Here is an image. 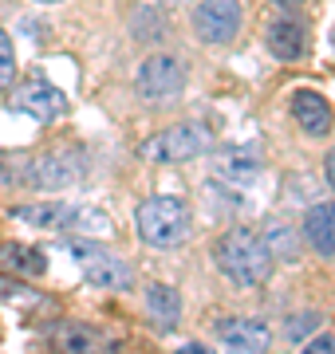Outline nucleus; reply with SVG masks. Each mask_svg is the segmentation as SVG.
<instances>
[{"mask_svg":"<svg viewBox=\"0 0 335 354\" xmlns=\"http://www.w3.org/2000/svg\"><path fill=\"white\" fill-rule=\"evenodd\" d=\"M83 174H87V153L75 150V146L36 153V158H24V153H4L0 158V181L4 185H32V189L44 193L67 189Z\"/></svg>","mask_w":335,"mask_h":354,"instance_id":"f257e3e1","label":"nucleus"},{"mask_svg":"<svg viewBox=\"0 0 335 354\" xmlns=\"http://www.w3.org/2000/svg\"><path fill=\"white\" fill-rule=\"evenodd\" d=\"M213 260L217 268L225 272L229 283L237 288H260V283H269L272 276V256L264 248L257 232H248V228H229L217 244H213Z\"/></svg>","mask_w":335,"mask_h":354,"instance_id":"f03ea898","label":"nucleus"},{"mask_svg":"<svg viewBox=\"0 0 335 354\" xmlns=\"http://www.w3.org/2000/svg\"><path fill=\"white\" fill-rule=\"evenodd\" d=\"M134 225H138V236L142 244H150L158 252H170L185 241L190 232V213L178 197H150V201L138 205L134 213Z\"/></svg>","mask_w":335,"mask_h":354,"instance_id":"7ed1b4c3","label":"nucleus"},{"mask_svg":"<svg viewBox=\"0 0 335 354\" xmlns=\"http://www.w3.org/2000/svg\"><path fill=\"white\" fill-rule=\"evenodd\" d=\"M213 150V134L197 122H178V127H166L150 134L142 142V158L158 165H174V162H194L201 153Z\"/></svg>","mask_w":335,"mask_h":354,"instance_id":"20e7f679","label":"nucleus"},{"mask_svg":"<svg viewBox=\"0 0 335 354\" xmlns=\"http://www.w3.org/2000/svg\"><path fill=\"white\" fill-rule=\"evenodd\" d=\"M190 83V64L174 55V51H154V55H146L138 67V75H134V91H138V99L146 102H170L178 99L181 91Z\"/></svg>","mask_w":335,"mask_h":354,"instance_id":"39448f33","label":"nucleus"},{"mask_svg":"<svg viewBox=\"0 0 335 354\" xmlns=\"http://www.w3.org/2000/svg\"><path fill=\"white\" fill-rule=\"evenodd\" d=\"M241 20H245V12L237 0H197V8L190 12L194 36L209 48H229L241 36Z\"/></svg>","mask_w":335,"mask_h":354,"instance_id":"423d86ee","label":"nucleus"},{"mask_svg":"<svg viewBox=\"0 0 335 354\" xmlns=\"http://www.w3.org/2000/svg\"><path fill=\"white\" fill-rule=\"evenodd\" d=\"M71 256H75V264L83 268V279L95 283V288H111V291H127L134 283V272H130L127 260H118L111 256L107 248L99 244H71Z\"/></svg>","mask_w":335,"mask_h":354,"instance_id":"0eeeda50","label":"nucleus"},{"mask_svg":"<svg viewBox=\"0 0 335 354\" xmlns=\"http://www.w3.org/2000/svg\"><path fill=\"white\" fill-rule=\"evenodd\" d=\"M8 106H12L16 114H28L32 122H60L67 114V95L60 87H52V83H44V79H28V83H20V87L8 95Z\"/></svg>","mask_w":335,"mask_h":354,"instance_id":"6e6552de","label":"nucleus"},{"mask_svg":"<svg viewBox=\"0 0 335 354\" xmlns=\"http://www.w3.org/2000/svg\"><path fill=\"white\" fill-rule=\"evenodd\" d=\"M308 24L300 16H276L269 28H264V48L272 51V59L280 64H300L308 55Z\"/></svg>","mask_w":335,"mask_h":354,"instance_id":"1a4fd4ad","label":"nucleus"},{"mask_svg":"<svg viewBox=\"0 0 335 354\" xmlns=\"http://www.w3.org/2000/svg\"><path fill=\"white\" fill-rule=\"evenodd\" d=\"M217 339L229 354H264L272 346V330L260 319H221Z\"/></svg>","mask_w":335,"mask_h":354,"instance_id":"9d476101","label":"nucleus"},{"mask_svg":"<svg viewBox=\"0 0 335 354\" xmlns=\"http://www.w3.org/2000/svg\"><path fill=\"white\" fill-rule=\"evenodd\" d=\"M260 150L257 146H229V150L217 153L213 162V177L225 181V185H237V189H248L260 174Z\"/></svg>","mask_w":335,"mask_h":354,"instance_id":"9b49d317","label":"nucleus"},{"mask_svg":"<svg viewBox=\"0 0 335 354\" xmlns=\"http://www.w3.org/2000/svg\"><path fill=\"white\" fill-rule=\"evenodd\" d=\"M288 111H292V118H296V127L304 130V134H311V138H323V134L332 130V122H335L332 102L311 87H300L296 95H292V102H288Z\"/></svg>","mask_w":335,"mask_h":354,"instance_id":"f8f14e48","label":"nucleus"},{"mask_svg":"<svg viewBox=\"0 0 335 354\" xmlns=\"http://www.w3.org/2000/svg\"><path fill=\"white\" fill-rule=\"evenodd\" d=\"M52 339L60 346V354H118L115 342L107 339L103 330L87 327V323H60L52 330Z\"/></svg>","mask_w":335,"mask_h":354,"instance_id":"ddd939ff","label":"nucleus"},{"mask_svg":"<svg viewBox=\"0 0 335 354\" xmlns=\"http://www.w3.org/2000/svg\"><path fill=\"white\" fill-rule=\"evenodd\" d=\"M12 216H16V221H24V225H32V228L60 232V228L75 225L79 209H75V205H64V201H36V205H16Z\"/></svg>","mask_w":335,"mask_h":354,"instance_id":"4468645a","label":"nucleus"},{"mask_svg":"<svg viewBox=\"0 0 335 354\" xmlns=\"http://www.w3.org/2000/svg\"><path fill=\"white\" fill-rule=\"evenodd\" d=\"M304 241L320 256H335V201L311 205L304 216Z\"/></svg>","mask_w":335,"mask_h":354,"instance_id":"2eb2a0df","label":"nucleus"},{"mask_svg":"<svg viewBox=\"0 0 335 354\" xmlns=\"http://www.w3.org/2000/svg\"><path fill=\"white\" fill-rule=\"evenodd\" d=\"M146 315L154 319L158 327H174L181 319V295L170 283H150L146 288Z\"/></svg>","mask_w":335,"mask_h":354,"instance_id":"dca6fc26","label":"nucleus"},{"mask_svg":"<svg viewBox=\"0 0 335 354\" xmlns=\"http://www.w3.org/2000/svg\"><path fill=\"white\" fill-rule=\"evenodd\" d=\"M0 260L8 272H20V276H44L48 272V260L39 248H28V244H4L0 248Z\"/></svg>","mask_w":335,"mask_h":354,"instance_id":"f3484780","label":"nucleus"},{"mask_svg":"<svg viewBox=\"0 0 335 354\" xmlns=\"http://www.w3.org/2000/svg\"><path fill=\"white\" fill-rule=\"evenodd\" d=\"M130 32H134V39H142V44H158V39L166 36V20H162L158 8H138L134 20H130Z\"/></svg>","mask_w":335,"mask_h":354,"instance_id":"a211bd4d","label":"nucleus"},{"mask_svg":"<svg viewBox=\"0 0 335 354\" xmlns=\"http://www.w3.org/2000/svg\"><path fill=\"white\" fill-rule=\"evenodd\" d=\"M264 248H269V256L276 260H296L300 256V244H296V232L288 225H269V232H264Z\"/></svg>","mask_w":335,"mask_h":354,"instance_id":"6ab92c4d","label":"nucleus"},{"mask_svg":"<svg viewBox=\"0 0 335 354\" xmlns=\"http://www.w3.org/2000/svg\"><path fill=\"white\" fill-rule=\"evenodd\" d=\"M320 327H323V315L308 307V311H296V315L284 319V327H280V330H284V339H288V342H304L311 330H320Z\"/></svg>","mask_w":335,"mask_h":354,"instance_id":"aec40b11","label":"nucleus"},{"mask_svg":"<svg viewBox=\"0 0 335 354\" xmlns=\"http://www.w3.org/2000/svg\"><path fill=\"white\" fill-rule=\"evenodd\" d=\"M16 79V51H12V39L8 32L0 28V91H8Z\"/></svg>","mask_w":335,"mask_h":354,"instance_id":"412c9836","label":"nucleus"},{"mask_svg":"<svg viewBox=\"0 0 335 354\" xmlns=\"http://www.w3.org/2000/svg\"><path fill=\"white\" fill-rule=\"evenodd\" d=\"M300 354H335V339L332 335H320V339H311Z\"/></svg>","mask_w":335,"mask_h":354,"instance_id":"4be33fe9","label":"nucleus"},{"mask_svg":"<svg viewBox=\"0 0 335 354\" xmlns=\"http://www.w3.org/2000/svg\"><path fill=\"white\" fill-rule=\"evenodd\" d=\"M323 174H327V185L335 189V146L327 150V162H323Z\"/></svg>","mask_w":335,"mask_h":354,"instance_id":"5701e85b","label":"nucleus"},{"mask_svg":"<svg viewBox=\"0 0 335 354\" xmlns=\"http://www.w3.org/2000/svg\"><path fill=\"white\" fill-rule=\"evenodd\" d=\"M178 354H213V351H209V346H201V342H185Z\"/></svg>","mask_w":335,"mask_h":354,"instance_id":"b1692460","label":"nucleus"},{"mask_svg":"<svg viewBox=\"0 0 335 354\" xmlns=\"http://www.w3.org/2000/svg\"><path fill=\"white\" fill-rule=\"evenodd\" d=\"M276 4H280V8H300L304 0H276Z\"/></svg>","mask_w":335,"mask_h":354,"instance_id":"393cba45","label":"nucleus"},{"mask_svg":"<svg viewBox=\"0 0 335 354\" xmlns=\"http://www.w3.org/2000/svg\"><path fill=\"white\" fill-rule=\"evenodd\" d=\"M36 4H60V0H36Z\"/></svg>","mask_w":335,"mask_h":354,"instance_id":"a878e982","label":"nucleus"},{"mask_svg":"<svg viewBox=\"0 0 335 354\" xmlns=\"http://www.w3.org/2000/svg\"><path fill=\"white\" fill-rule=\"evenodd\" d=\"M332 39H335V32H332Z\"/></svg>","mask_w":335,"mask_h":354,"instance_id":"bb28decb","label":"nucleus"}]
</instances>
